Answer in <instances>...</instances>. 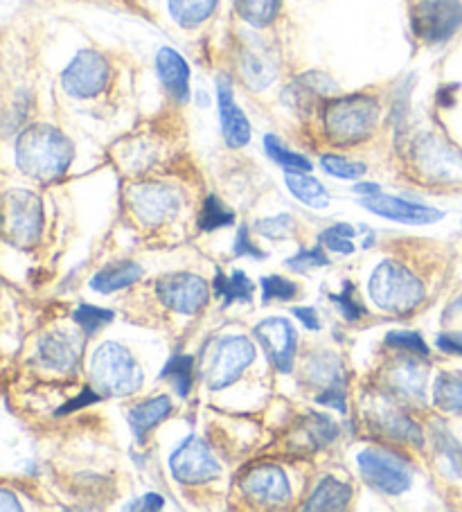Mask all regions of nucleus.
Instances as JSON below:
<instances>
[{
    "instance_id": "obj_1",
    "label": "nucleus",
    "mask_w": 462,
    "mask_h": 512,
    "mask_svg": "<svg viewBox=\"0 0 462 512\" xmlns=\"http://www.w3.org/2000/svg\"><path fill=\"white\" fill-rule=\"evenodd\" d=\"M75 149L59 129L34 125L25 129L16 143V165L34 181L50 183L64 176L73 163Z\"/></svg>"
},
{
    "instance_id": "obj_2",
    "label": "nucleus",
    "mask_w": 462,
    "mask_h": 512,
    "mask_svg": "<svg viewBox=\"0 0 462 512\" xmlns=\"http://www.w3.org/2000/svg\"><path fill=\"white\" fill-rule=\"evenodd\" d=\"M325 131L336 145H354L366 140L379 122V104L370 95H348L327 104L323 113Z\"/></svg>"
},
{
    "instance_id": "obj_3",
    "label": "nucleus",
    "mask_w": 462,
    "mask_h": 512,
    "mask_svg": "<svg viewBox=\"0 0 462 512\" xmlns=\"http://www.w3.org/2000/svg\"><path fill=\"white\" fill-rule=\"evenodd\" d=\"M370 298L388 314H408L422 305L424 285L413 271L393 260L377 264L368 282Z\"/></svg>"
},
{
    "instance_id": "obj_4",
    "label": "nucleus",
    "mask_w": 462,
    "mask_h": 512,
    "mask_svg": "<svg viewBox=\"0 0 462 512\" xmlns=\"http://www.w3.org/2000/svg\"><path fill=\"white\" fill-rule=\"evenodd\" d=\"M91 379L100 393L122 397L140 391L145 375L127 348L115 341H106L93 352Z\"/></svg>"
},
{
    "instance_id": "obj_5",
    "label": "nucleus",
    "mask_w": 462,
    "mask_h": 512,
    "mask_svg": "<svg viewBox=\"0 0 462 512\" xmlns=\"http://www.w3.org/2000/svg\"><path fill=\"white\" fill-rule=\"evenodd\" d=\"M127 203L131 215L138 219L142 226H163L179 215L181 210V194L172 185L142 181L131 185L127 190Z\"/></svg>"
},
{
    "instance_id": "obj_6",
    "label": "nucleus",
    "mask_w": 462,
    "mask_h": 512,
    "mask_svg": "<svg viewBox=\"0 0 462 512\" xmlns=\"http://www.w3.org/2000/svg\"><path fill=\"white\" fill-rule=\"evenodd\" d=\"M5 240L28 249L37 244L43 231L41 199L30 190H10L5 194Z\"/></svg>"
},
{
    "instance_id": "obj_7",
    "label": "nucleus",
    "mask_w": 462,
    "mask_h": 512,
    "mask_svg": "<svg viewBox=\"0 0 462 512\" xmlns=\"http://www.w3.org/2000/svg\"><path fill=\"white\" fill-rule=\"evenodd\" d=\"M359 472L363 481L372 488L384 492V494H402L411 488L413 474L411 467L393 452H386V449H363L357 456Z\"/></svg>"
},
{
    "instance_id": "obj_8",
    "label": "nucleus",
    "mask_w": 462,
    "mask_h": 512,
    "mask_svg": "<svg viewBox=\"0 0 462 512\" xmlns=\"http://www.w3.org/2000/svg\"><path fill=\"white\" fill-rule=\"evenodd\" d=\"M255 361V346L246 337H224L215 343L206 370V382L210 391L237 382L239 375Z\"/></svg>"
},
{
    "instance_id": "obj_9",
    "label": "nucleus",
    "mask_w": 462,
    "mask_h": 512,
    "mask_svg": "<svg viewBox=\"0 0 462 512\" xmlns=\"http://www.w3.org/2000/svg\"><path fill=\"white\" fill-rule=\"evenodd\" d=\"M462 28L460 0H420L413 10V32L426 43H444Z\"/></svg>"
},
{
    "instance_id": "obj_10",
    "label": "nucleus",
    "mask_w": 462,
    "mask_h": 512,
    "mask_svg": "<svg viewBox=\"0 0 462 512\" xmlns=\"http://www.w3.org/2000/svg\"><path fill=\"white\" fill-rule=\"evenodd\" d=\"M111 66L104 55L95 50L77 52L75 59L70 61L68 68L61 75V84L70 97L77 100H88V97L100 95L106 84H109Z\"/></svg>"
},
{
    "instance_id": "obj_11",
    "label": "nucleus",
    "mask_w": 462,
    "mask_h": 512,
    "mask_svg": "<svg viewBox=\"0 0 462 512\" xmlns=\"http://www.w3.org/2000/svg\"><path fill=\"white\" fill-rule=\"evenodd\" d=\"M156 294L176 314L192 316L206 307L210 289L208 282L194 273H167L156 282Z\"/></svg>"
},
{
    "instance_id": "obj_12",
    "label": "nucleus",
    "mask_w": 462,
    "mask_h": 512,
    "mask_svg": "<svg viewBox=\"0 0 462 512\" xmlns=\"http://www.w3.org/2000/svg\"><path fill=\"white\" fill-rule=\"evenodd\" d=\"M172 476L183 485H201L221 474V467L210 454L208 445L197 436H190L185 443L170 456Z\"/></svg>"
},
{
    "instance_id": "obj_13",
    "label": "nucleus",
    "mask_w": 462,
    "mask_h": 512,
    "mask_svg": "<svg viewBox=\"0 0 462 512\" xmlns=\"http://www.w3.org/2000/svg\"><path fill=\"white\" fill-rule=\"evenodd\" d=\"M253 337L262 343L266 355H269V361L280 373H291L298 337L287 319H280V316L264 319L253 328Z\"/></svg>"
},
{
    "instance_id": "obj_14",
    "label": "nucleus",
    "mask_w": 462,
    "mask_h": 512,
    "mask_svg": "<svg viewBox=\"0 0 462 512\" xmlns=\"http://www.w3.org/2000/svg\"><path fill=\"white\" fill-rule=\"evenodd\" d=\"M242 490L260 506H282L291 497L289 479L278 465H257L242 479Z\"/></svg>"
},
{
    "instance_id": "obj_15",
    "label": "nucleus",
    "mask_w": 462,
    "mask_h": 512,
    "mask_svg": "<svg viewBox=\"0 0 462 512\" xmlns=\"http://www.w3.org/2000/svg\"><path fill=\"white\" fill-rule=\"evenodd\" d=\"M361 206L375 213L379 217H386L390 222L411 224V226H424L440 222L442 213L435 208L422 206V203H413L399 197H388V194H372V197H363Z\"/></svg>"
},
{
    "instance_id": "obj_16",
    "label": "nucleus",
    "mask_w": 462,
    "mask_h": 512,
    "mask_svg": "<svg viewBox=\"0 0 462 512\" xmlns=\"http://www.w3.org/2000/svg\"><path fill=\"white\" fill-rule=\"evenodd\" d=\"M417 165L422 174L435 181H456L462 179V156L449 145L440 143L438 138H422L417 145Z\"/></svg>"
},
{
    "instance_id": "obj_17",
    "label": "nucleus",
    "mask_w": 462,
    "mask_h": 512,
    "mask_svg": "<svg viewBox=\"0 0 462 512\" xmlns=\"http://www.w3.org/2000/svg\"><path fill=\"white\" fill-rule=\"evenodd\" d=\"M217 104L221 118V134H224L226 145L233 149L248 145V140H251V125H248L244 111L237 107L228 77L217 79Z\"/></svg>"
},
{
    "instance_id": "obj_18",
    "label": "nucleus",
    "mask_w": 462,
    "mask_h": 512,
    "mask_svg": "<svg viewBox=\"0 0 462 512\" xmlns=\"http://www.w3.org/2000/svg\"><path fill=\"white\" fill-rule=\"evenodd\" d=\"M37 357L46 368L57 373H70L82 357V341L68 332H50L39 341Z\"/></svg>"
},
{
    "instance_id": "obj_19",
    "label": "nucleus",
    "mask_w": 462,
    "mask_h": 512,
    "mask_svg": "<svg viewBox=\"0 0 462 512\" xmlns=\"http://www.w3.org/2000/svg\"><path fill=\"white\" fill-rule=\"evenodd\" d=\"M156 68L158 77L165 86L167 95L172 97L174 102L185 104L190 97V68L185 64V59L179 52L172 48H161L156 57Z\"/></svg>"
},
{
    "instance_id": "obj_20",
    "label": "nucleus",
    "mask_w": 462,
    "mask_h": 512,
    "mask_svg": "<svg viewBox=\"0 0 462 512\" xmlns=\"http://www.w3.org/2000/svg\"><path fill=\"white\" fill-rule=\"evenodd\" d=\"M170 413H172V402L167 395L151 397V400L133 406V409L127 413V420L138 443H145L149 431L156 425H161Z\"/></svg>"
},
{
    "instance_id": "obj_21",
    "label": "nucleus",
    "mask_w": 462,
    "mask_h": 512,
    "mask_svg": "<svg viewBox=\"0 0 462 512\" xmlns=\"http://www.w3.org/2000/svg\"><path fill=\"white\" fill-rule=\"evenodd\" d=\"M336 91V84L330 77L323 73H307L300 75L287 91H284V100L291 102V107L296 109H309L314 100L330 95Z\"/></svg>"
},
{
    "instance_id": "obj_22",
    "label": "nucleus",
    "mask_w": 462,
    "mask_h": 512,
    "mask_svg": "<svg viewBox=\"0 0 462 512\" xmlns=\"http://www.w3.org/2000/svg\"><path fill=\"white\" fill-rule=\"evenodd\" d=\"M242 77L248 88L253 91H264L266 86L275 82V75H278V68L269 57V52H264L262 48L251 46L242 50Z\"/></svg>"
},
{
    "instance_id": "obj_23",
    "label": "nucleus",
    "mask_w": 462,
    "mask_h": 512,
    "mask_svg": "<svg viewBox=\"0 0 462 512\" xmlns=\"http://www.w3.org/2000/svg\"><path fill=\"white\" fill-rule=\"evenodd\" d=\"M350 499H352V488L348 483L334 479V476H325V479L316 485L312 497L307 499L305 510H312V512L343 510L348 508Z\"/></svg>"
},
{
    "instance_id": "obj_24",
    "label": "nucleus",
    "mask_w": 462,
    "mask_h": 512,
    "mask_svg": "<svg viewBox=\"0 0 462 512\" xmlns=\"http://www.w3.org/2000/svg\"><path fill=\"white\" fill-rule=\"evenodd\" d=\"M390 386L399 395L411 397V400H424L426 388V370L415 359H404L390 373Z\"/></svg>"
},
{
    "instance_id": "obj_25",
    "label": "nucleus",
    "mask_w": 462,
    "mask_h": 512,
    "mask_svg": "<svg viewBox=\"0 0 462 512\" xmlns=\"http://www.w3.org/2000/svg\"><path fill=\"white\" fill-rule=\"evenodd\" d=\"M142 278V267L136 262H122L113 264V267H106L100 273H95L91 280V289L97 294H113V291H120L124 287H131L133 282Z\"/></svg>"
},
{
    "instance_id": "obj_26",
    "label": "nucleus",
    "mask_w": 462,
    "mask_h": 512,
    "mask_svg": "<svg viewBox=\"0 0 462 512\" xmlns=\"http://www.w3.org/2000/svg\"><path fill=\"white\" fill-rule=\"evenodd\" d=\"M284 183H287V188L291 190L293 197L309 208H327V203H330L325 185L318 179H314V176H307V172L287 170Z\"/></svg>"
},
{
    "instance_id": "obj_27",
    "label": "nucleus",
    "mask_w": 462,
    "mask_h": 512,
    "mask_svg": "<svg viewBox=\"0 0 462 512\" xmlns=\"http://www.w3.org/2000/svg\"><path fill=\"white\" fill-rule=\"evenodd\" d=\"M172 19L181 25V28H199L206 23L217 10V0H167Z\"/></svg>"
},
{
    "instance_id": "obj_28",
    "label": "nucleus",
    "mask_w": 462,
    "mask_h": 512,
    "mask_svg": "<svg viewBox=\"0 0 462 512\" xmlns=\"http://www.w3.org/2000/svg\"><path fill=\"white\" fill-rule=\"evenodd\" d=\"M212 289H215V296L221 298L224 307H228L233 303H251L255 287L244 271H235L233 276L228 278L224 273H217L215 282H212Z\"/></svg>"
},
{
    "instance_id": "obj_29",
    "label": "nucleus",
    "mask_w": 462,
    "mask_h": 512,
    "mask_svg": "<svg viewBox=\"0 0 462 512\" xmlns=\"http://www.w3.org/2000/svg\"><path fill=\"white\" fill-rule=\"evenodd\" d=\"M433 404L442 411L462 413V373H442L433 384Z\"/></svg>"
},
{
    "instance_id": "obj_30",
    "label": "nucleus",
    "mask_w": 462,
    "mask_h": 512,
    "mask_svg": "<svg viewBox=\"0 0 462 512\" xmlns=\"http://www.w3.org/2000/svg\"><path fill=\"white\" fill-rule=\"evenodd\" d=\"M379 427L397 440H408V443H415L417 447H422V443H424L420 427H417L411 418L395 409L379 411Z\"/></svg>"
},
{
    "instance_id": "obj_31",
    "label": "nucleus",
    "mask_w": 462,
    "mask_h": 512,
    "mask_svg": "<svg viewBox=\"0 0 462 512\" xmlns=\"http://www.w3.org/2000/svg\"><path fill=\"white\" fill-rule=\"evenodd\" d=\"M192 370H194V357L190 355H174L167 361L165 368L161 370V379H172L176 391H179L181 397H188L192 391Z\"/></svg>"
},
{
    "instance_id": "obj_32",
    "label": "nucleus",
    "mask_w": 462,
    "mask_h": 512,
    "mask_svg": "<svg viewBox=\"0 0 462 512\" xmlns=\"http://www.w3.org/2000/svg\"><path fill=\"white\" fill-rule=\"evenodd\" d=\"M235 224V213H230V210L221 203L215 194H210L203 201V208H201V215L197 219V226L199 231L203 233H212V231H219V228Z\"/></svg>"
},
{
    "instance_id": "obj_33",
    "label": "nucleus",
    "mask_w": 462,
    "mask_h": 512,
    "mask_svg": "<svg viewBox=\"0 0 462 512\" xmlns=\"http://www.w3.org/2000/svg\"><path fill=\"white\" fill-rule=\"evenodd\" d=\"M300 429L302 434H305L307 443L312 445V449L327 447L336 436H339V427H336L327 416H321V413H309L305 425Z\"/></svg>"
},
{
    "instance_id": "obj_34",
    "label": "nucleus",
    "mask_w": 462,
    "mask_h": 512,
    "mask_svg": "<svg viewBox=\"0 0 462 512\" xmlns=\"http://www.w3.org/2000/svg\"><path fill=\"white\" fill-rule=\"evenodd\" d=\"M433 443H435V452L444 461V465L449 467V472L453 476H462V445L453 438L447 427L438 425L433 434Z\"/></svg>"
},
{
    "instance_id": "obj_35",
    "label": "nucleus",
    "mask_w": 462,
    "mask_h": 512,
    "mask_svg": "<svg viewBox=\"0 0 462 512\" xmlns=\"http://www.w3.org/2000/svg\"><path fill=\"white\" fill-rule=\"evenodd\" d=\"M235 3L239 16H242L246 23L255 25V28L269 25L280 7V0H235Z\"/></svg>"
},
{
    "instance_id": "obj_36",
    "label": "nucleus",
    "mask_w": 462,
    "mask_h": 512,
    "mask_svg": "<svg viewBox=\"0 0 462 512\" xmlns=\"http://www.w3.org/2000/svg\"><path fill=\"white\" fill-rule=\"evenodd\" d=\"M264 149H266V154H269L275 163L282 165V167H287V170H298V172H309V170H312V163H309L305 156H300V154L291 152V149L284 147L280 143V138L266 136L264 138Z\"/></svg>"
},
{
    "instance_id": "obj_37",
    "label": "nucleus",
    "mask_w": 462,
    "mask_h": 512,
    "mask_svg": "<svg viewBox=\"0 0 462 512\" xmlns=\"http://www.w3.org/2000/svg\"><path fill=\"white\" fill-rule=\"evenodd\" d=\"M305 373L314 379L318 384H325V388H334L343 384V368L339 361L334 359V355H323L316 361H312V366L305 368Z\"/></svg>"
},
{
    "instance_id": "obj_38",
    "label": "nucleus",
    "mask_w": 462,
    "mask_h": 512,
    "mask_svg": "<svg viewBox=\"0 0 462 512\" xmlns=\"http://www.w3.org/2000/svg\"><path fill=\"white\" fill-rule=\"evenodd\" d=\"M253 228L255 233H260L262 237H269V240H284V237H289L298 231V224L289 213H282L275 217L257 219Z\"/></svg>"
},
{
    "instance_id": "obj_39",
    "label": "nucleus",
    "mask_w": 462,
    "mask_h": 512,
    "mask_svg": "<svg viewBox=\"0 0 462 512\" xmlns=\"http://www.w3.org/2000/svg\"><path fill=\"white\" fill-rule=\"evenodd\" d=\"M113 312L111 310H102V307L95 305H86L82 303L73 312V321L82 328L86 334H95L100 332L104 325H109L113 321Z\"/></svg>"
},
{
    "instance_id": "obj_40",
    "label": "nucleus",
    "mask_w": 462,
    "mask_h": 512,
    "mask_svg": "<svg viewBox=\"0 0 462 512\" xmlns=\"http://www.w3.org/2000/svg\"><path fill=\"white\" fill-rule=\"evenodd\" d=\"M321 165L327 174L336 176V179H345V181L361 179V176L366 174V165L352 163V161H348V158L336 156V154H325L321 158Z\"/></svg>"
},
{
    "instance_id": "obj_41",
    "label": "nucleus",
    "mask_w": 462,
    "mask_h": 512,
    "mask_svg": "<svg viewBox=\"0 0 462 512\" xmlns=\"http://www.w3.org/2000/svg\"><path fill=\"white\" fill-rule=\"evenodd\" d=\"M262 285V303H273V300H293L298 296V285L282 276H266L260 280Z\"/></svg>"
},
{
    "instance_id": "obj_42",
    "label": "nucleus",
    "mask_w": 462,
    "mask_h": 512,
    "mask_svg": "<svg viewBox=\"0 0 462 512\" xmlns=\"http://www.w3.org/2000/svg\"><path fill=\"white\" fill-rule=\"evenodd\" d=\"M354 233L357 231H354L350 224H336L332 228H327V231L321 235V244H325V249L330 251L350 255L354 253V244L350 242Z\"/></svg>"
},
{
    "instance_id": "obj_43",
    "label": "nucleus",
    "mask_w": 462,
    "mask_h": 512,
    "mask_svg": "<svg viewBox=\"0 0 462 512\" xmlns=\"http://www.w3.org/2000/svg\"><path fill=\"white\" fill-rule=\"evenodd\" d=\"M386 343L390 348L406 350V352H411V355H420V357L429 355V346H426L424 339L417 332H408V330L390 332L386 337Z\"/></svg>"
},
{
    "instance_id": "obj_44",
    "label": "nucleus",
    "mask_w": 462,
    "mask_h": 512,
    "mask_svg": "<svg viewBox=\"0 0 462 512\" xmlns=\"http://www.w3.org/2000/svg\"><path fill=\"white\" fill-rule=\"evenodd\" d=\"M352 294H354L352 282H345L341 294H330V300H332L336 307H339V312L343 314V319L350 321V323L359 321L361 316L366 314V307H363L361 303H357V300L352 298Z\"/></svg>"
},
{
    "instance_id": "obj_45",
    "label": "nucleus",
    "mask_w": 462,
    "mask_h": 512,
    "mask_svg": "<svg viewBox=\"0 0 462 512\" xmlns=\"http://www.w3.org/2000/svg\"><path fill=\"white\" fill-rule=\"evenodd\" d=\"M330 260L323 253L321 246H314V249H300L293 258L287 260V267L296 273H302L307 269H318V267H327Z\"/></svg>"
},
{
    "instance_id": "obj_46",
    "label": "nucleus",
    "mask_w": 462,
    "mask_h": 512,
    "mask_svg": "<svg viewBox=\"0 0 462 512\" xmlns=\"http://www.w3.org/2000/svg\"><path fill=\"white\" fill-rule=\"evenodd\" d=\"M233 255H235V258H244V255H248V258H255V260L264 258V253L257 249V246L251 240H248V226L246 224L239 226L235 244H233Z\"/></svg>"
},
{
    "instance_id": "obj_47",
    "label": "nucleus",
    "mask_w": 462,
    "mask_h": 512,
    "mask_svg": "<svg viewBox=\"0 0 462 512\" xmlns=\"http://www.w3.org/2000/svg\"><path fill=\"white\" fill-rule=\"evenodd\" d=\"M97 400H100V395H97L95 391H91V388H84V391L79 393L77 400H70L68 404L61 406V409L57 411V416H68V413L84 409V406H91V404H95Z\"/></svg>"
},
{
    "instance_id": "obj_48",
    "label": "nucleus",
    "mask_w": 462,
    "mask_h": 512,
    "mask_svg": "<svg viewBox=\"0 0 462 512\" xmlns=\"http://www.w3.org/2000/svg\"><path fill=\"white\" fill-rule=\"evenodd\" d=\"M316 400H318V404L332 406L334 411H341V413L348 411V404H345V393H343V388H341V386L325 388V395H318Z\"/></svg>"
},
{
    "instance_id": "obj_49",
    "label": "nucleus",
    "mask_w": 462,
    "mask_h": 512,
    "mask_svg": "<svg viewBox=\"0 0 462 512\" xmlns=\"http://www.w3.org/2000/svg\"><path fill=\"white\" fill-rule=\"evenodd\" d=\"M438 348L447 355H458L462 357V332H451V334H440L438 337Z\"/></svg>"
},
{
    "instance_id": "obj_50",
    "label": "nucleus",
    "mask_w": 462,
    "mask_h": 512,
    "mask_svg": "<svg viewBox=\"0 0 462 512\" xmlns=\"http://www.w3.org/2000/svg\"><path fill=\"white\" fill-rule=\"evenodd\" d=\"M165 506V499L158 497V494L149 492L145 497H140L138 501H133L127 506V510H161Z\"/></svg>"
},
{
    "instance_id": "obj_51",
    "label": "nucleus",
    "mask_w": 462,
    "mask_h": 512,
    "mask_svg": "<svg viewBox=\"0 0 462 512\" xmlns=\"http://www.w3.org/2000/svg\"><path fill=\"white\" fill-rule=\"evenodd\" d=\"M293 316H296V319H300L302 325H307L309 330L321 328V323H318V314H316L314 307H296V310H293Z\"/></svg>"
},
{
    "instance_id": "obj_52",
    "label": "nucleus",
    "mask_w": 462,
    "mask_h": 512,
    "mask_svg": "<svg viewBox=\"0 0 462 512\" xmlns=\"http://www.w3.org/2000/svg\"><path fill=\"white\" fill-rule=\"evenodd\" d=\"M0 510H21V503L16 501V497L10 490L0 492Z\"/></svg>"
},
{
    "instance_id": "obj_53",
    "label": "nucleus",
    "mask_w": 462,
    "mask_h": 512,
    "mask_svg": "<svg viewBox=\"0 0 462 512\" xmlns=\"http://www.w3.org/2000/svg\"><path fill=\"white\" fill-rule=\"evenodd\" d=\"M354 190H357L359 194H363V197H372V194H379L381 192L379 185H375V183H359Z\"/></svg>"
},
{
    "instance_id": "obj_54",
    "label": "nucleus",
    "mask_w": 462,
    "mask_h": 512,
    "mask_svg": "<svg viewBox=\"0 0 462 512\" xmlns=\"http://www.w3.org/2000/svg\"><path fill=\"white\" fill-rule=\"evenodd\" d=\"M453 310H462V296L456 300V305H453Z\"/></svg>"
}]
</instances>
